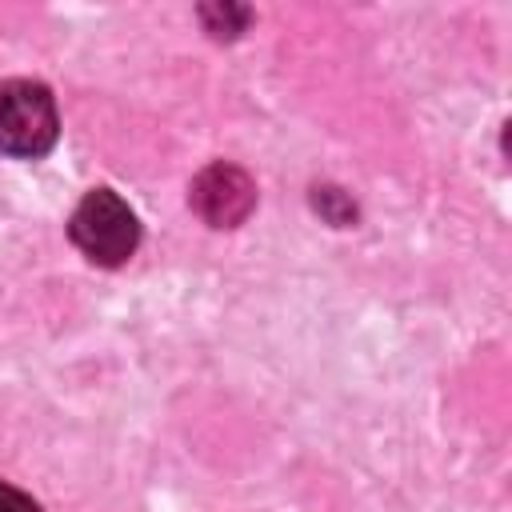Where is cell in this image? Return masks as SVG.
I'll list each match as a JSON object with an SVG mask.
<instances>
[{
    "label": "cell",
    "instance_id": "obj_5",
    "mask_svg": "<svg viewBox=\"0 0 512 512\" xmlns=\"http://www.w3.org/2000/svg\"><path fill=\"white\" fill-rule=\"evenodd\" d=\"M0 512H40V508L32 504V496H24L20 488L0 480Z\"/></svg>",
    "mask_w": 512,
    "mask_h": 512
},
{
    "label": "cell",
    "instance_id": "obj_3",
    "mask_svg": "<svg viewBox=\"0 0 512 512\" xmlns=\"http://www.w3.org/2000/svg\"><path fill=\"white\" fill-rule=\"evenodd\" d=\"M256 204V184L236 164H208L192 180V208L212 228H236Z\"/></svg>",
    "mask_w": 512,
    "mask_h": 512
},
{
    "label": "cell",
    "instance_id": "obj_1",
    "mask_svg": "<svg viewBox=\"0 0 512 512\" xmlns=\"http://www.w3.org/2000/svg\"><path fill=\"white\" fill-rule=\"evenodd\" d=\"M68 236L72 244L92 260V264H104V268H116L124 264L132 252H136V240H140V224L132 216V208L108 192V188H96L88 192L72 220H68Z\"/></svg>",
    "mask_w": 512,
    "mask_h": 512
},
{
    "label": "cell",
    "instance_id": "obj_4",
    "mask_svg": "<svg viewBox=\"0 0 512 512\" xmlns=\"http://www.w3.org/2000/svg\"><path fill=\"white\" fill-rule=\"evenodd\" d=\"M200 20H204V28H208L216 40H232V36L244 32L248 8H240V4H204V8H200Z\"/></svg>",
    "mask_w": 512,
    "mask_h": 512
},
{
    "label": "cell",
    "instance_id": "obj_2",
    "mask_svg": "<svg viewBox=\"0 0 512 512\" xmlns=\"http://www.w3.org/2000/svg\"><path fill=\"white\" fill-rule=\"evenodd\" d=\"M56 100L36 80L0 84V152L36 160L56 144Z\"/></svg>",
    "mask_w": 512,
    "mask_h": 512
}]
</instances>
